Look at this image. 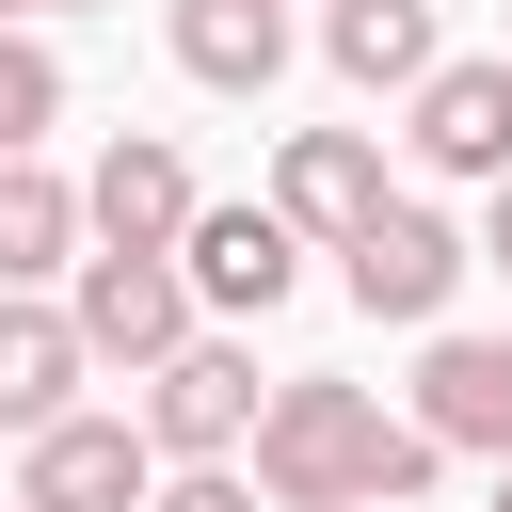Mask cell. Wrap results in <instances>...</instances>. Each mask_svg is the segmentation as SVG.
Here are the masks:
<instances>
[{
    "mask_svg": "<svg viewBox=\"0 0 512 512\" xmlns=\"http://www.w3.org/2000/svg\"><path fill=\"white\" fill-rule=\"evenodd\" d=\"M480 256H496V272H512V176H496V208H480Z\"/></svg>",
    "mask_w": 512,
    "mask_h": 512,
    "instance_id": "e0dca14e",
    "label": "cell"
},
{
    "mask_svg": "<svg viewBox=\"0 0 512 512\" xmlns=\"http://www.w3.org/2000/svg\"><path fill=\"white\" fill-rule=\"evenodd\" d=\"M416 416H432L448 448H496V464H512V336H432V352H416Z\"/></svg>",
    "mask_w": 512,
    "mask_h": 512,
    "instance_id": "4fadbf2b",
    "label": "cell"
},
{
    "mask_svg": "<svg viewBox=\"0 0 512 512\" xmlns=\"http://www.w3.org/2000/svg\"><path fill=\"white\" fill-rule=\"evenodd\" d=\"M480 272V240L448 224V208H416V192H384L352 240H336V288L368 304V320H448V288Z\"/></svg>",
    "mask_w": 512,
    "mask_h": 512,
    "instance_id": "3957f363",
    "label": "cell"
},
{
    "mask_svg": "<svg viewBox=\"0 0 512 512\" xmlns=\"http://www.w3.org/2000/svg\"><path fill=\"white\" fill-rule=\"evenodd\" d=\"M0 16H48V0H0Z\"/></svg>",
    "mask_w": 512,
    "mask_h": 512,
    "instance_id": "d6986e66",
    "label": "cell"
},
{
    "mask_svg": "<svg viewBox=\"0 0 512 512\" xmlns=\"http://www.w3.org/2000/svg\"><path fill=\"white\" fill-rule=\"evenodd\" d=\"M64 304H80L96 368H128V384H144L160 352H192V320H208V288H192V256H176V240H96Z\"/></svg>",
    "mask_w": 512,
    "mask_h": 512,
    "instance_id": "7a4b0ae2",
    "label": "cell"
},
{
    "mask_svg": "<svg viewBox=\"0 0 512 512\" xmlns=\"http://www.w3.org/2000/svg\"><path fill=\"white\" fill-rule=\"evenodd\" d=\"M160 48L208 96H272L288 80V0H160Z\"/></svg>",
    "mask_w": 512,
    "mask_h": 512,
    "instance_id": "30bf717a",
    "label": "cell"
},
{
    "mask_svg": "<svg viewBox=\"0 0 512 512\" xmlns=\"http://www.w3.org/2000/svg\"><path fill=\"white\" fill-rule=\"evenodd\" d=\"M272 208H288V224L336 256V240L384 208V144H368V128H288V160H272Z\"/></svg>",
    "mask_w": 512,
    "mask_h": 512,
    "instance_id": "8fae6325",
    "label": "cell"
},
{
    "mask_svg": "<svg viewBox=\"0 0 512 512\" xmlns=\"http://www.w3.org/2000/svg\"><path fill=\"white\" fill-rule=\"evenodd\" d=\"M80 256H96L80 176H48L32 144H0V288H48V272H80Z\"/></svg>",
    "mask_w": 512,
    "mask_h": 512,
    "instance_id": "7c38bea8",
    "label": "cell"
},
{
    "mask_svg": "<svg viewBox=\"0 0 512 512\" xmlns=\"http://www.w3.org/2000/svg\"><path fill=\"white\" fill-rule=\"evenodd\" d=\"M256 496H272V480H224V464H160V496H144V512H256Z\"/></svg>",
    "mask_w": 512,
    "mask_h": 512,
    "instance_id": "2e32d148",
    "label": "cell"
},
{
    "mask_svg": "<svg viewBox=\"0 0 512 512\" xmlns=\"http://www.w3.org/2000/svg\"><path fill=\"white\" fill-rule=\"evenodd\" d=\"M176 256H192V288H208L224 320H272V304L304 288V224H288V208H192Z\"/></svg>",
    "mask_w": 512,
    "mask_h": 512,
    "instance_id": "8992f818",
    "label": "cell"
},
{
    "mask_svg": "<svg viewBox=\"0 0 512 512\" xmlns=\"http://www.w3.org/2000/svg\"><path fill=\"white\" fill-rule=\"evenodd\" d=\"M400 144H416L432 176H480V192H496V176H512V48H496V64H432Z\"/></svg>",
    "mask_w": 512,
    "mask_h": 512,
    "instance_id": "52a82bcc",
    "label": "cell"
},
{
    "mask_svg": "<svg viewBox=\"0 0 512 512\" xmlns=\"http://www.w3.org/2000/svg\"><path fill=\"white\" fill-rule=\"evenodd\" d=\"M496 512H512V464H496Z\"/></svg>",
    "mask_w": 512,
    "mask_h": 512,
    "instance_id": "ac0fdd59",
    "label": "cell"
},
{
    "mask_svg": "<svg viewBox=\"0 0 512 512\" xmlns=\"http://www.w3.org/2000/svg\"><path fill=\"white\" fill-rule=\"evenodd\" d=\"M48 112H64V64H48L32 32H0V144H32Z\"/></svg>",
    "mask_w": 512,
    "mask_h": 512,
    "instance_id": "9a60e30c",
    "label": "cell"
},
{
    "mask_svg": "<svg viewBox=\"0 0 512 512\" xmlns=\"http://www.w3.org/2000/svg\"><path fill=\"white\" fill-rule=\"evenodd\" d=\"M80 368H96L80 304H48V288H0V432H48V416H80Z\"/></svg>",
    "mask_w": 512,
    "mask_h": 512,
    "instance_id": "ba28073f",
    "label": "cell"
},
{
    "mask_svg": "<svg viewBox=\"0 0 512 512\" xmlns=\"http://www.w3.org/2000/svg\"><path fill=\"white\" fill-rule=\"evenodd\" d=\"M80 208H96V240H192V160H176V128H112L96 144V176H80Z\"/></svg>",
    "mask_w": 512,
    "mask_h": 512,
    "instance_id": "9c48e42d",
    "label": "cell"
},
{
    "mask_svg": "<svg viewBox=\"0 0 512 512\" xmlns=\"http://www.w3.org/2000/svg\"><path fill=\"white\" fill-rule=\"evenodd\" d=\"M432 464H448V432H432V416H384V400L336 384V368H288L272 416H256L272 512H400V496H432Z\"/></svg>",
    "mask_w": 512,
    "mask_h": 512,
    "instance_id": "6da1fadb",
    "label": "cell"
},
{
    "mask_svg": "<svg viewBox=\"0 0 512 512\" xmlns=\"http://www.w3.org/2000/svg\"><path fill=\"white\" fill-rule=\"evenodd\" d=\"M320 48L352 96H416L432 80V0H320Z\"/></svg>",
    "mask_w": 512,
    "mask_h": 512,
    "instance_id": "5bb4252c",
    "label": "cell"
},
{
    "mask_svg": "<svg viewBox=\"0 0 512 512\" xmlns=\"http://www.w3.org/2000/svg\"><path fill=\"white\" fill-rule=\"evenodd\" d=\"M160 496V432L144 416H48V432H16V512H144Z\"/></svg>",
    "mask_w": 512,
    "mask_h": 512,
    "instance_id": "277c9868",
    "label": "cell"
},
{
    "mask_svg": "<svg viewBox=\"0 0 512 512\" xmlns=\"http://www.w3.org/2000/svg\"><path fill=\"white\" fill-rule=\"evenodd\" d=\"M256 352L240 336H192V352H160L144 368V432H160V464H224V448H256Z\"/></svg>",
    "mask_w": 512,
    "mask_h": 512,
    "instance_id": "5b68a950",
    "label": "cell"
}]
</instances>
